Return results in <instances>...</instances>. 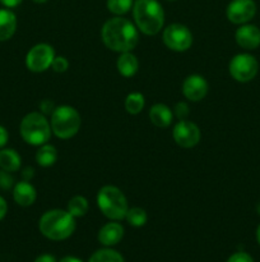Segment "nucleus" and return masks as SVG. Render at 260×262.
Wrapping results in <instances>:
<instances>
[{
	"label": "nucleus",
	"mask_w": 260,
	"mask_h": 262,
	"mask_svg": "<svg viewBox=\"0 0 260 262\" xmlns=\"http://www.w3.org/2000/svg\"><path fill=\"white\" fill-rule=\"evenodd\" d=\"M13 200L22 207L32 206L37 200V191L28 181H20L13 187Z\"/></svg>",
	"instance_id": "nucleus-14"
},
{
	"label": "nucleus",
	"mask_w": 260,
	"mask_h": 262,
	"mask_svg": "<svg viewBox=\"0 0 260 262\" xmlns=\"http://www.w3.org/2000/svg\"><path fill=\"white\" fill-rule=\"evenodd\" d=\"M227 262H254L251 256L246 252H236L228 257Z\"/></svg>",
	"instance_id": "nucleus-28"
},
{
	"label": "nucleus",
	"mask_w": 260,
	"mask_h": 262,
	"mask_svg": "<svg viewBox=\"0 0 260 262\" xmlns=\"http://www.w3.org/2000/svg\"><path fill=\"white\" fill-rule=\"evenodd\" d=\"M208 82L200 74H190L183 82L181 91L185 99L191 102L201 101L208 94Z\"/></svg>",
	"instance_id": "nucleus-12"
},
{
	"label": "nucleus",
	"mask_w": 260,
	"mask_h": 262,
	"mask_svg": "<svg viewBox=\"0 0 260 262\" xmlns=\"http://www.w3.org/2000/svg\"><path fill=\"white\" fill-rule=\"evenodd\" d=\"M8 141H9V133H8L7 128L0 124V150L5 147Z\"/></svg>",
	"instance_id": "nucleus-31"
},
{
	"label": "nucleus",
	"mask_w": 260,
	"mask_h": 262,
	"mask_svg": "<svg viewBox=\"0 0 260 262\" xmlns=\"http://www.w3.org/2000/svg\"><path fill=\"white\" fill-rule=\"evenodd\" d=\"M235 40L245 50H255L260 46V28L255 25L245 23L236 30Z\"/></svg>",
	"instance_id": "nucleus-13"
},
{
	"label": "nucleus",
	"mask_w": 260,
	"mask_h": 262,
	"mask_svg": "<svg viewBox=\"0 0 260 262\" xmlns=\"http://www.w3.org/2000/svg\"><path fill=\"white\" fill-rule=\"evenodd\" d=\"M101 37L107 49L125 53L132 51L139 43V30L126 18L115 15L102 26Z\"/></svg>",
	"instance_id": "nucleus-1"
},
{
	"label": "nucleus",
	"mask_w": 260,
	"mask_h": 262,
	"mask_svg": "<svg viewBox=\"0 0 260 262\" xmlns=\"http://www.w3.org/2000/svg\"><path fill=\"white\" fill-rule=\"evenodd\" d=\"M36 163L38 164L42 168H50L58 160V150L54 145L50 143H45V145H41L40 148L37 150L35 155Z\"/></svg>",
	"instance_id": "nucleus-20"
},
{
	"label": "nucleus",
	"mask_w": 260,
	"mask_h": 262,
	"mask_svg": "<svg viewBox=\"0 0 260 262\" xmlns=\"http://www.w3.org/2000/svg\"><path fill=\"white\" fill-rule=\"evenodd\" d=\"M172 137L175 142L183 148L195 147L201 137L200 129L194 122L188 119L178 120L172 130Z\"/></svg>",
	"instance_id": "nucleus-10"
},
{
	"label": "nucleus",
	"mask_w": 260,
	"mask_h": 262,
	"mask_svg": "<svg viewBox=\"0 0 260 262\" xmlns=\"http://www.w3.org/2000/svg\"><path fill=\"white\" fill-rule=\"evenodd\" d=\"M256 14V4L254 0H232L227 5V19L233 25L249 23Z\"/></svg>",
	"instance_id": "nucleus-11"
},
{
	"label": "nucleus",
	"mask_w": 260,
	"mask_h": 262,
	"mask_svg": "<svg viewBox=\"0 0 260 262\" xmlns=\"http://www.w3.org/2000/svg\"><path fill=\"white\" fill-rule=\"evenodd\" d=\"M20 137L31 146H41L48 142L51 137V125L45 114L41 112L28 113L19 124Z\"/></svg>",
	"instance_id": "nucleus-5"
},
{
	"label": "nucleus",
	"mask_w": 260,
	"mask_h": 262,
	"mask_svg": "<svg viewBox=\"0 0 260 262\" xmlns=\"http://www.w3.org/2000/svg\"><path fill=\"white\" fill-rule=\"evenodd\" d=\"M125 220L134 228L144 227L148 222L147 211L142 207H130L125 215Z\"/></svg>",
	"instance_id": "nucleus-23"
},
{
	"label": "nucleus",
	"mask_w": 260,
	"mask_h": 262,
	"mask_svg": "<svg viewBox=\"0 0 260 262\" xmlns=\"http://www.w3.org/2000/svg\"><path fill=\"white\" fill-rule=\"evenodd\" d=\"M33 176H35V170H33V168H31V166H28V168L23 169V171H22V178H23V181L31 182V179L33 178Z\"/></svg>",
	"instance_id": "nucleus-34"
},
{
	"label": "nucleus",
	"mask_w": 260,
	"mask_h": 262,
	"mask_svg": "<svg viewBox=\"0 0 260 262\" xmlns=\"http://www.w3.org/2000/svg\"><path fill=\"white\" fill-rule=\"evenodd\" d=\"M133 17L135 26L142 33L154 36L165 25V10L157 0H134Z\"/></svg>",
	"instance_id": "nucleus-2"
},
{
	"label": "nucleus",
	"mask_w": 260,
	"mask_h": 262,
	"mask_svg": "<svg viewBox=\"0 0 260 262\" xmlns=\"http://www.w3.org/2000/svg\"><path fill=\"white\" fill-rule=\"evenodd\" d=\"M116 68L117 72L121 74L125 78H130V77L135 76L139 69V60L137 56L132 53V51H125V53H120L119 58L116 60Z\"/></svg>",
	"instance_id": "nucleus-16"
},
{
	"label": "nucleus",
	"mask_w": 260,
	"mask_h": 262,
	"mask_svg": "<svg viewBox=\"0 0 260 262\" xmlns=\"http://www.w3.org/2000/svg\"><path fill=\"white\" fill-rule=\"evenodd\" d=\"M35 262H56V258L54 257L53 255H48V253H45V255H41L36 258Z\"/></svg>",
	"instance_id": "nucleus-35"
},
{
	"label": "nucleus",
	"mask_w": 260,
	"mask_h": 262,
	"mask_svg": "<svg viewBox=\"0 0 260 262\" xmlns=\"http://www.w3.org/2000/svg\"><path fill=\"white\" fill-rule=\"evenodd\" d=\"M122 237H124V227L114 220L105 224L98 232V242L105 247L116 246L122 239Z\"/></svg>",
	"instance_id": "nucleus-15"
},
{
	"label": "nucleus",
	"mask_w": 260,
	"mask_h": 262,
	"mask_svg": "<svg viewBox=\"0 0 260 262\" xmlns=\"http://www.w3.org/2000/svg\"><path fill=\"white\" fill-rule=\"evenodd\" d=\"M173 110L165 104H154L149 110V119L158 128L170 127L173 120Z\"/></svg>",
	"instance_id": "nucleus-17"
},
{
	"label": "nucleus",
	"mask_w": 260,
	"mask_h": 262,
	"mask_svg": "<svg viewBox=\"0 0 260 262\" xmlns=\"http://www.w3.org/2000/svg\"><path fill=\"white\" fill-rule=\"evenodd\" d=\"M189 105L186 102L180 101L175 105L173 107V115L177 118L178 120H184L189 117Z\"/></svg>",
	"instance_id": "nucleus-27"
},
{
	"label": "nucleus",
	"mask_w": 260,
	"mask_h": 262,
	"mask_svg": "<svg viewBox=\"0 0 260 262\" xmlns=\"http://www.w3.org/2000/svg\"><path fill=\"white\" fill-rule=\"evenodd\" d=\"M66 210L73 215L74 217H83L87 215L89 210V202L86 197L83 196H74L69 200Z\"/></svg>",
	"instance_id": "nucleus-21"
},
{
	"label": "nucleus",
	"mask_w": 260,
	"mask_h": 262,
	"mask_svg": "<svg viewBox=\"0 0 260 262\" xmlns=\"http://www.w3.org/2000/svg\"><path fill=\"white\" fill-rule=\"evenodd\" d=\"M228 72L235 81L246 83L256 77L257 72H259V63L251 54H237L229 60Z\"/></svg>",
	"instance_id": "nucleus-7"
},
{
	"label": "nucleus",
	"mask_w": 260,
	"mask_h": 262,
	"mask_svg": "<svg viewBox=\"0 0 260 262\" xmlns=\"http://www.w3.org/2000/svg\"><path fill=\"white\" fill-rule=\"evenodd\" d=\"M56 56L55 50L48 43H37L32 46L25 55V67L33 73H42L51 68L54 58Z\"/></svg>",
	"instance_id": "nucleus-9"
},
{
	"label": "nucleus",
	"mask_w": 260,
	"mask_h": 262,
	"mask_svg": "<svg viewBox=\"0 0 260 262\" xmlns=\"http://www.w3.org/2000/svg\"><path fill=\"white\" fill-rule=\"evenodd\" d=\"M167 2H175V0H167Z\"/></svg>",
	"instance_id": "nucleus-40"
},
{
	"label": "nucleus",
	"mask_w": 260,
	"mask_h": 262,
	"mask_svg": "<svg viewBox=\"0 0 260 262\" xmlns=\"http://www.w3.org/2000/svg\"><path fill=\"white\" fill-rule=\"evenodd\" d=\"M97 206L99 211L110 220L119 222L125 219L129 205L125 194L115 186H103L97 192Z\"/></svg>",
	"instance_id": "nucleus-4"
},
{
	"label": "nucleus",
	"mask_w": 260,
	"mask_h": 262,
	"mask_svg": "<svg viewBox=\"0 0 260 262\" xmlns=\"http://www.w3.org/2000/svg\"><path fill=\"white\" fill-rule=\"evenodd\" d=\"M256 211H257V214L260 215V202H259V205L256 206Z\"/></svg>",
	"instance_id": "nucleus-39"
},
{
	"label": "nucleus",
	"mask_w": 260,
	"mask_h": 262,
	"mask_svg": "<svg viewBox=\"0 0 260 262\" xmlns=\"http://www.w3.org/2000/svg\"><path fill=\"white\" fill-rule=\"evenodd\" d=\"M59 262H83L82 260H79V258L74 257V256H66V257L61 258Z\"/></svg>",
	"instance_id": "nucleus-36"
},
{
	"label": "nucleus",
	"mask_w": 260,
	"mask_h": 262,
	"mask_svg": "<svg viewBox=\"0 0 260 262\" xmlns=\"http://www.w3.org/2000/svg\"><path fill=\"white\" fill-rule=\"evenodd\" d=\"M88 262H125L121 253L111 248H102L91 256Z\"/></svg>",
	"instance_id": "nucleus-24"
},
{
	"label": "nucleus",
	"mask_w": 260,
	"mask_h": 262,
	"mask_svg": "<svg viewBox=\"0 0 260 262\" xmlns=\"http://www.w3.org/2000/svg\"><path fill=\"white\" fill-rule=\"evenodd\" d=\"M22 165V158L14 148H2L0 150V169L14 173L18 171Z\"/></svg>",
	"instance_id": "nucleus-19"
},
{
	"label": "nucleus",
	"mask_w": 260,
	"mask_h": 262,
	"mask_svg": "<svg viewBox=\"0 0 260 262\" xmlns=\"http://www.w3.org/2000/svg\"><path fill=\"white\" fill-rule=\"evenodd\" d=\"M12 186H13V178L9 176V173L5 170H0V187L4 189H8Z\"/></svg>",
	"instance_id": "nucleus-29"
},
{
	"label": "nucleus",
	"mask_w": 260,
	"mask_h": 262,
	"mask_svg": "<svg viewBox=\"0 0 260 262\" xmlns=\"http://www.w3.org/2000/svg\"><path fill=\"white\" fill-rule=\"evenodd\" d=\"M51 130L60 140L73 138L79 132L82 125V118L78 110L69 105H61L55 107L50 119Z\"/></svg>",
	"instance_id": "nucleus-6"
},
{
	"label": "nucleus",
	"mask_w": 260,
	"mask_h": 262,
	"mask_svg": "<svg viewBox=\"0 0 260 262\" xmlns=\"http://www.w3.org/2000/svg\"><path fill=\"white\" fill-rule=\"evenodd\" d=\"M33 3H36V4H45V3H47L48 0H32Z\"/></svg>",
	"instance_id": "nucleus-38"
},
{
	"label": "nucleus",
	"mask_w": 260,
	"mask_h": 262,
	"mask_svg": "<svg viewBox=\"0 0 260 262\" xmlns=\"http://www.w3.org/2000/svg\"><path fill=\"white\" fill-rule=\"evenodd\" d=\"M40 109L42 114H53V112L55 110V104L51 100H42L40 102Z\"/></svg>",
	"instance_id": "nucleus-30"
},
{
	"label": "nucleus",
	"mask_w": 260,
	"mask_h": 262,
	"mask_svg": "<svg viewBox=\"0 0 260 262\" xmlns=\"http://www.w3.org/2000/svg\"><path fill=\"white\" fill-rule=\"evenodd\" d=\"M8 212V204L7 201H5L4 197L0 196V222H2L3 219L5 217V215H7Z\"/></svg>",
	"instance_id": "nucleus-33"
},
{
	"label": "nucleus",
	"mask_w": 260,
	"mask_h": 262,
	"mask_svg": "<svg viewBox=\"0 0 260 262\" xmlns=\"http://www.w3.org/2000/svg\"><path fill=\"white\" fill-rule=\"evenodd\" d=\"M256 241H257V243L260 245V224L257 225V228H256Z\"/></svg>",
	"instance_id": "nucleus-37"
},
{
	"label": "nucleus",
	"mask_w": 260,
	"mask_h": 262,
	"mask_svg": "<svg viewBox=\"0 0 260 262\" xmlns=\"http://www.w3.org/2000/svg\"><path fill=\"white\" fill-rule=\"evenodd\" d=\"M17 31V17L10 9H0V41H8Z\"/></svg>",
	"instance_id": "nucleus-18"
},
{
	"label": "nucleus",
	"mask_w": 260,
	"mask_h": 262,
	"mask_svg": "<svg viewBox=\"0 0 260 262\" xmlns=\"http://www.w3.org/2000/svg\"><path fill=\"white\" fill-rule=\"evenodd\" d=\"M22 2L23 0H0V3H2L5 8H8V9L19 7V5L22 4Z\"/></svg>",
	"instance_id": "nucleus-32"
},
{
	"label": "nucleus",
	"mask_w": 260,
	"mask_h": 262,
	"mask_svg": "<svg viewBox=\"0 0 260 262\" xmlns=\"http://www.w3.org/2000/svg\"><path fill=\"white\" fill-rule=\"evenodd\" d=\"M133 5H134V0H107L106 2L109 12L119 17L129 13L133 9Z\"/></svg>",
	"instance_id": "nucleus-25"
},
{
	"label": "nucleus",
	"mask_w": 260,
	"mask_h": 262,
	"mask_svg": "<svg viewBox=\"0 0 260 262\" xmlns=\"http://www.w3.org/2000/svg\"><path fill=\"white\" fill-rule=\"evenodd\" d=\"M145 106V99L144 95L140 92H132L125 99V110L129 114L137 115L142 113V110Z\"/></svg>",
	"instance_id": "nucleus-22"
},
{
	"label": "nucleus",
	"mask_w": 260,
	"mask_h": 262,
	"mask_svg": "<svg viewBox=\"0 0 260 262\" xmlns=\"http://www.w3.org/2000/svg\"><path fill=\"white\" fill-rule=\"evenodd\" d=\"M76 228L75 217L68 210L54 209L46 211L38 222V229L43 237L51 241H65Z\"/></svg>",
	"instance_id": "nucleus-3"
},
{
	"label": "nucleus",
	"mask_w": 260,
	"mask_h": 262,
	"mask_svg": "<svg viewBox=\"0 0 260 262\" xmlns=\"http://www.w3.org/2000/svg\"><path fill=\"white\" fill-rule=\"evenodd\" d=\"M51 69L56 73H64L69 69V61L65 56H61V55H56L54 58L53 64H51Z\"/></svg>",
	"instance_id": "nucleus-26"
},
{
	"label": "nucleus",
	"mask_w": 260,
	"mask_h": 262,
	"mask_svg": "<svg viewBox=\"0 0 260 262\" xmlns=\"http://www.w3.org/2000/svg\"><path fill=\"white\" fill-rule=\"evenodd\" d=\"M162 40L170 50L183 53L189 50L193 45V33L185 25L172 23L163 30Z\"/></svg>",
	"instance_id": "nucleus-8"
}]
</instances>
